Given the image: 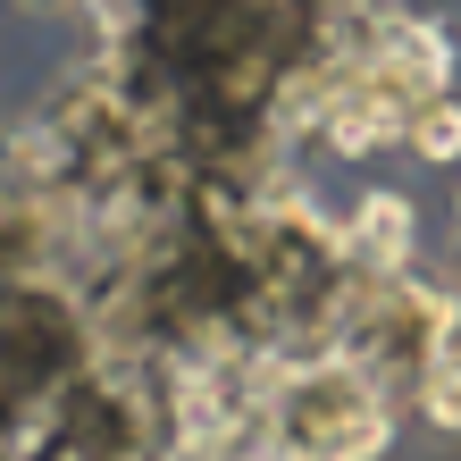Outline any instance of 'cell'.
Listing matches in <instances>:
<instances>
[{
    "label": "cell",
    "instance_id": "cell-1",
    "mask_svg": "<svg viewBox=\"0 0 461 461\" xmlns=\"http://www.w3.org/2000/svg\"><path fill=\"white\" fill-rule=\"evenodd\" d=\"M344 252L361 268H377V277L411 268V210H402L394 194H369L361 210H352V227H344Z\"/></svg>",
    "mask_w": 461,
    "mask_h": 461
},
{
    "label": "cell",
    "instance_id": "cell-2",
    "mask_svg": "<svg viewBox=\"0 0 461 461\" xmlns=\"http://www.w3.org/2000/svg\"><path fill=\"white\" fill-rule=\"evenodd\" d=\"M402 143H411L420 159H437V168H453V159H461V101L437 93L428 110H411V134H402Z\"/></svg>",
    "mask_w": 461,
    "mask_h": 461
},
{
    "label": "cell",
    "instance_id": "cell-3",
    "mask_svg": "<svg viewBox=\"0 0 461 461\" xmlns=\"http://www.w3.org/2000/svg\"><path fill=\"white\" fill-rule=\"evenodd\" d=\"M420 420H437V428L461 437V344H445L437 361H428V377H420Z\"/></svg>",
    "mask_w": 461,
    "mask_h": 461
}]
</instances>
